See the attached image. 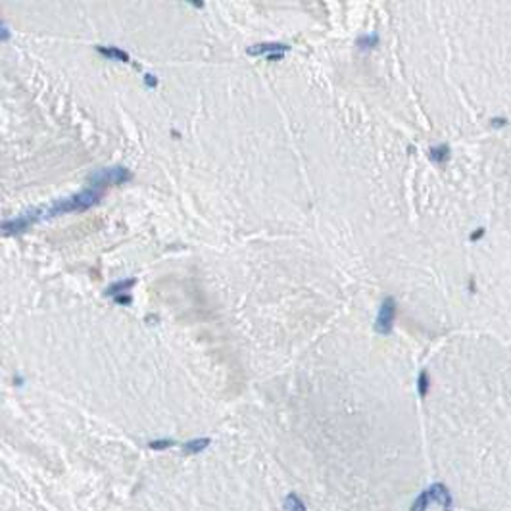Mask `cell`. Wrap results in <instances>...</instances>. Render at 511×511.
<instances>
[{
  "label": "cell",
  "instance_id": "cell-3",
  "mask_svg": "<svg viewBox=\"0 0 511 511\" xmlns=\"http://www.w3.org/2000/svg\"><path fill=\"white\" fill-rule=\"evenodd\" d=\"M40 219H44V210H29V212H25V214H21L18 217L4 219L2 221V235H21L27 229H31Z\"/></svg>",
  "mask_w": 511,
  "mask_h": 511
},
{
  "label": "cell",
  "instance_id": "cell-10",
  "mask_svg": "<svg viewBox=\"0 0 511 511\" xmlns=\"http://www.w3.org/2000/svg\"><path fill=\"white\" fill-rule=\"evenodd\" d=\"M285 508H287L288 511H306L304 502H302L296 494H288V496H287V500H285Z\"/></svg>",
  "mask_w": 511,
  "mask_h": 511
},
{
  "label": "cell",
  "instance_id": "cell-8",
  "mask_svg": "<svg viewBox=\"0 0 511 511\" xmlns=\"http://www.w3.org/2000/svg\"><path fill=\"white\" fill-rule=\"evenodd\" d=\"M210 446V438H198V440H191L183 446V453H198L204 448Z\"/></svg>",
  "mask_w": 511,
  "mask_h": 511
},
{
  "label": "cell",
  "instance_id": "cell-4",
  "mask_svg": "<svg viewBox=\"0 0 511 511\" xmlns=\"http://www.w3.org/2000/svg\"><path fill=\"white\" fill-rule=\"evenodd\" d=\"M394 317H396V302L394 298H384L381 304V310L375 321V331L379 334H390L394 327Z\"/></svg>",
  "mask_w": 511,
  "mask_h": 511
},
{
  "label": "cell",
  "instance_id": "cell-2",
  "mask_svg": "<svg viewBox=\"0 0 511 511\" xmlns=\"http://www.w3.org/2000/svg\"><path fill=\"white\" fill-rule=\"evenodd\" d=\"M133 177L131 171L123 165H112V167H102V169H96L89 175V183L93 189H104V187H110V185H121V183H127L129 179Z\"/></svg>",
  "mask_w": 511,
  "mask_h": 511
},
{
  "label": "cell",
  "instance_id": "cell-17",
  "mask_svg": "<svg viewBox=\"0 0 511 511\" xmlns=\"http://www.w3.org/2000/svg\"><path fill=\"white\" fill-rule=\"evenodd\" d=\"M191 4H192L194 8H202V6H204V2H191Z\"/></svg>",
  "mask_w": 511,
  "mask_h": 511
},
{
  "label": "cell",
  "instance_id": "cell-5",
  "mask_svg": "<svg viewBox=\"0 0 511 511\" xmlns=\"http://www.w3.org/2000/svg\"><path fill=\"white\" fill-rule=\"evenodd\" d=\"M287 50H290V44L285 42H257L246 48L248 56H275V54H285Z\"/></svg>",
  "mask_w": 511,
  "mask_h": 511
},
{
  "label": "cell",
  "instance_id": "cell-14",
  "mask_svg": "<svg viewBox=\"0 0 511 511\" xmlns=\"http://www.w3.org/2000/svg\"><path fill=\"white\" fill-rule=\"evenodd\" d=\"M114 302H116V304H121V306H129V304L133 302V298H131V294H121L118 296V298H114Z\"/></svg>",
  "mask_w": 511,
  "mask_h": 511
},
{
  "label": "cell",
  "instance_id": "cell-9",
  "mask_svg": "<svg viewBox=\"0 0 511 511\" xmlns=\"http://www.w3.org/2000/svg\"><path fill=\"white\" fill-rule=\"evenodd\" d=\"M429 156H431V160H433V161H436V163H444V161L450 158V148H448L446 144L434 146V148H431Z\"/></svg>",
  "mask_w": 511,
  "mask_h": 511
},
{
  "label": "cell",
  "instance_id": "cell-7",
  "mask_svg": "<svg viewBox=\"0 0 511 511\" xmlns=\"http://www.w3.org/2000/svg\"><path fill=\"white\" fill-rule=\"evenodd\" d=\"M96 52H98V54H102L104 58H108V60L125 62V64H129V62H131V56H129L125 50L118 48V46H96Z\"/></svg>",
  "mask_w": 511,
  "mask_h": 511
},
{
  "label": "cell",
  "instance_id": "cell-16",
  "mask_svg": "<svg viewBox=\"0 0 511 511\" xmlns=\"http://www.w3.org/2000/svg\"><path fill=\"white\" fill-rule=\"evenodd\" d=\"M0 39H2V40L10 39V31H8V27H6V23H4V21H2V25H0Z\"/></svg>",
  "mask_w": 511,
  "mask_h": 511
},
{
  "label": "cell",
  "instance_id": "cell-15",
  "mask_svg": "<svg viewBox=\"0 0 511 511\" xmlns=\"http://www.w3.org/2000/svg\"><path fill=\"white\" fill-rule=\"evenodd\" d=\"M144 85L154 89V87H158V77L156 75H152V73H146V75H144Z\"/></svg>",
  "mask_w": 511,
  "mask_h": 511
},
{
  "label": "cell",
  "instance_id": "cell-11",
  "mask_svg": "<svg viewBox=\"0 0 511 511\" xmlns=\"http://www.w3.org/2000/svg\"><path fill=\"white\" fill-rule=\"evenodd\" d=\"M375 44H379V37H377V35H363V37L357 39V46H359L361 50L373 48Z\"/></svg>",
  "mask_w": 511,
  "mask_h": 511
},
{
  "label": "cell",
  "instance_id": "cell-1",
  "mask_svg": "<svg viewBox=\"0 0 511 511\" xmlns=\"http://www.w3.org/2000/svg\"><path fill=\"white\" fill-rule=\"evenodd\" d=\"M102 198V191L100 189H87V191H81L77 194L69 198H62V200H56L52 206H48L44 210V217H54L60 216V214H69V212H83V210H89L93 206H96Z\"/></svg>",
  "mask_w": 511,
  "mask_h": 511
},
{
  "label": "cell",
  "instance_id": "cell-12",
  "mask_svg": "<svg viewBox=\"0 0 511 511\" xmlns=\"http://www.w3.org/2000/svg\"><path fill=\"white\" fill-rule=\"evenodd\" d=\"M175 444V440H152V442H148V448H152V450H165V448H169V446H173Z\"/></svg>",
  "mask_w": 511,
  "mask_h": 511
},
{
  "label": "cell",
  "instance_id": "cell-13",
  "mask_svg": "<svg viewBox=\"0 0 511 511\" xmlns=\"http://www.w3.org/2000/svg\"><path fill=\"white\" fill-rule=\"evenodd\" d=\"M427 390H429V375H427V371H423L419 375V394L425 396Z\"/></svg>",
  "mask_w": 511,
  "mask_h": 511
},
{
  "label": "cell",
  "instance_id": "cell-6",
  "mask_svg": "<svg viewBox=\"0 0 511 511\" xmlns=\"http://www.w3.org/2000/svg\"><path fill=\"white\" fill-rule=\"evenodd\" d=\"M137 285V279L131 277V279H123V281H118V283H112L108 288H106V296H112V298H118L121 294H129V288H133Z\"/></svg>",
  "mask_w": 511,
  "mask_h": 511
}]
</instances>
